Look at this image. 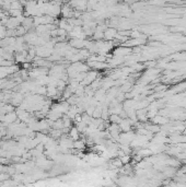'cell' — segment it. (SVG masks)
<instances>
[{
    "mask_svg": "<svg viewBox=\"0 0 186 187\" xmlns=\"http://www.w3.org/2000/svg\"><path fill=\"white\" fill-rule=\"evenodd\" d=\"M70 135H71V138H74V139H78V138H79L78 129H77V128H72Z\"/></svg>",
    "mask_w": 186,
    "mask_h": 187,
    "instance_id": "obj_1",
    "label": "cell"
}]
</instances>
